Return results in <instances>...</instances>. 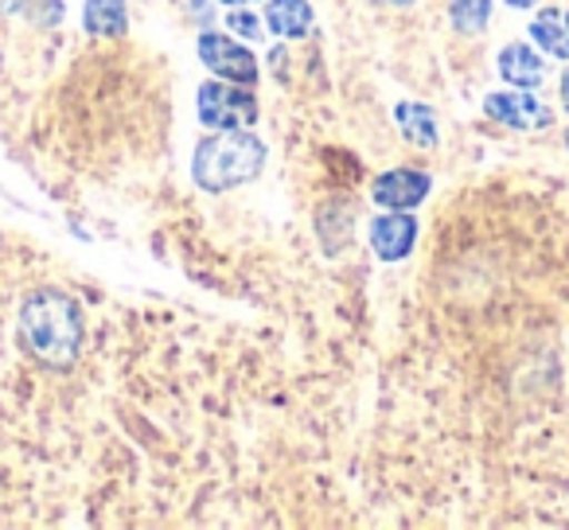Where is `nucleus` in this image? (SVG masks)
<instances>
[{"mask_svg": "<svg viewBox=\"0 0 569 530\" xmlns=\"http://www.w3.org/2000/svg\"><path fill=\"white\" fill-rule=\"evenodd\" d=\"M82 312L59 289H40L24 301L20 309V343H24L28 356H36L51 371H67L74 367L82 351Z\"/></svg>", "mask_w": 569, "mask_h": 530, "instance_id": "nucleus-1", "label": "nucleus"}, {"mask_svg": "<svg viewBox=\"0 0 569 530\" xmlns=\"http://www.w3.org/2000/svg\"><path fill=\"white\" fill-rule=\"evenodd\" d=\"M266 164V144L250 129H214V137H203L191 157V180L203 191H230L250 183Z\"/></svg>", "mask_w": 569, "mask_h": 530, "instance_id": "nucleus-2", "label": "nucleus"}, {"mask_svg": "<svg viewBox=\"0 0 569 530\" xmlns=\"http://www.w3.org/2000/svg\"><path fill=\"white\" fill-rule=\"evenodd\" d=\"M196 102L199 121L207 129H253V121H258V98L250 87H238V82H203Z\"/></svg>", "mask_w": 569, "mask_h": 530, "instance_id": "nucleus-3", "label": "nucleus"}, {"mask_svg": "<svg viewBox=\"0 0 569 530\" xmlns=\"http://www.w3.org/2000/svg\"><path fill=\"white\" fill-rule=\"evenodd\" d=\"M199 59L211 74H219L222 82H238V87H253L258 82V59L250 48H242L238 40L222 32H203L196 43Z\"/></svg>", "mask_w": 569, "mask_h": 530, "instance_id": "nucleus-4", "label": "nucleus"}, {"mask_svg": "<svg viewBox=\"0 0 569 530\" xmlns=\"http://www.w3.org/2000/svg\"><path fill=\"white\" fill-rule=\"evenodd\" d=\"M483 110H488L491 121H499V126H507V129H519V133L553 126V113L546 110L535 94H527V90H519V87L488 94V98H483Z\"/></svg>", "mask_w": 569, "mask_h": 530, "instance_id": "nucleus-5", "label": "nucleus"}, {"mask_svg": "<svg viewBox=\"0 0 569 530\" xmlns=\"http://www.w3.org/2000/svg\"><path fill=\"white\" fill-rule=\"evenodd\" d=\"M429 188L433 180L418 168H390L375 180V203L387 211H413L418 203H426Z\"/></svg>", "mask_w": 569, "mask_h": 530, "instance_id": "nucleus-6", "label": "nucleus"}, {"mask_svg": "<svg viewBox=\"0 0 569 530\" xmlns=\"http://www.w3.org/2000/svg\"><path fill=\"white\" fill-rule=\"evenodd\" d=\"M413 242H418V222L410 219V211H387L371 222V250L379 253V261L410 258Z\"/></svg>", "mask_w": 569, "mask_h": 530, "instance_id": "nucleus-7", "label": "nucleus"}, {"mask_svg": "<svg viewBox=\"0 0 569 530\" xmlns=\"http://www.w3.org/2000/svg\"><path fill=\"white\" fill-rule=\"evenodd\" d=\"M499 74H503V82H511V87L535 90L538 82L546 79V59L538 56L530 43H507V48L499 51Z\"/></svg>", "mask_w": 569, "mask_h": 530, "instance_id": "nucleus-8", "label": "nucleus"}, {"mask_svg": "<svg viewBox=\"0 0 569 530\" xmlns=\"http://www.w3.org/2000/svg\"><path fill=\"white\" fill-rule=\"evenodd\" d=\"M395 121L402 129V137L418 149H437L441 144V126H437L433 106L426 102H398L395 106Z\"/></svg>", "mask_w": 569, "mask_h": 530, "instance_id": "nucleus-9", "label": "nucleus"}, {"mask_svg": "<svg viewBox=\"0 0 569 530\" xmlns=\"http://www.w3.org/2000/svg\"><path fill=\"white\" fill-rule=\"evenodd\" d=\"M266 28L281 40H301L312 32V4L309 0H269Z\"/></svg>", "mask_w": 569, "mask_h": 530, "instance_id": "nucleus-10", "label": "nucleus"}, {"mask_svg": "<svg viewBox=\"0 0 569 530\" xmlns=\"http://www.w3.org/2000/svg\"><path fill=\"white\" fill-rule=\"evenodd\" d=\"M530 40L542 48L546 56L566 59L569 63V12L566 9H542L530 20Z\"/></svg>", "mask_w": 569, "mask_h": 530, "instance_id": "nucleus-11", "label": "nucleus"}, {"mask_svg": "<svg viewBox=\"0 0 569 530\" xmlns=\"http://www.w3.org/2000/svg\"><path fill=\"white\" fill-rule=\"evenodd\" d=\"M82 28L98 40H121L129 28V9L126 0H87L82 9Z\"/></svg>", "mask_w": 569, "mask_h": 530, "instance_id": "nucleus-12", "label": "nucleus"}, {"mask_svg": "<svg viewBox=\"0 0 569 530\" xmlns=\"http://www.w3.org/2000/svg\"><path fill=\"white\" fill-rule=\"evenodd\" d=\"M449 20L460 36H480L491 20V0H452Z\"/></svg>", "mask_w": 569, "mask_h": 530, "instance_id": "nucleus-13", "label": "nucleus"}, {"mask_svg": "<svg viewBox=\"0 0 569 530\" xmlns=\"http://www.w3.org/2000/svg\"><path fill=\"white\" fill-rule=\"evenodd\" d=\"M227 24H230V32L242 36V40H250V43H261V36H266V24H261L253 12H246V4H238L234 12H227Z\"/></svg>", "mask_w": 569, "mask_h": 530, "instance_id": "nucleus-14", "label": "nucleus"}, {"mask_svg": "<svg viewBox=\"0 0 569 530\" xmlns=\"http://www.w3.org/2000/svg\"><path fill=\"white\" fill-rule=\"evenodd\" d=\"M17 12H28L32 24H59L63 20V4L59 0H20Z\"/></svg>", "mask_w": 569, "mask_h": 530, "instance_id": "nucleus-15", "label": "nucleus"}, {"mask_svg": "<svg viewBox=\"0 0 569 530\" xmlns=\"http://www.w3.org/2000/svg\"><path fill=\"white\" fill-rule=\"evenodd\" d=\"M375 4H382V9H410L413 0H375Z\"/></svg>", "mask_w": 569, "mask_h": 530, "instance_id": "nucleus-16", "label": "nucleus"}, {"mask_svg": "<svg viewBox=\"0 0 569 530\" xmlns=\"http://www.w3.org/2000/svg\"><path fill=\"white\" fill-rule=\"evenodd\" d=\"M561 102H566V113H569V71L561 74Z\"/></svg>", "mask_w": 569, "mask_h": 530, "instance_id": "nucleus-17", "label": "nucleus"}, {"mask_svg": "<svg viewBox=\"0 0 569 530\" xmlns=\"http://www.w3.org/2000/svg\"><path fill=\"white\" fill-rule=\"evenodd\" d=\"M507 4H511V9H535L538 0H507Z\"/></svg>", "mask_w": 569, "mask_h": 530, "instance_id": "nucleus-18", "label": "nucleus"}, {"mask_svg": "<svg viewBox=\"0 0 569 530\" xmlns=\"http://www.w3.org/2000/svg\"><path fill=\"white\" fill-rule=\"evenodd\" d=\"M20 9V0H0V12H17Z\"/></svg>", "mask_w": 569, "mask_h": 530, "instance_id": "nucleus-19", "label": "nucleus"}, {"mask_svg": "<svg viewBox=\"0 0 569 530\" xmlns=\"http://www.w3.org/2000/svg\"><path fill=\"white\" fill-rule=\"evenodd\" d=\"M222 4H230V9H238V4H258V0H222Z\"/></svg>", "mask_w": 569, "mask_h": 530, "instance_id": "nucleus-20", "label": "nucleus"}, {"mask_svg": "<svg viewBox=\"0 0 569 530\" xmlns=\"http://www.w3.org/2000/svg\"><path fill=\"white\" fill-rule=\"evenodd\" d=\"M566 152H569V129H566Z\"/></svg>", "mask_w": 569, "mask_h": 530, "instance_id": "nucleus-21", "label": "nucleus"}]
</instances>
